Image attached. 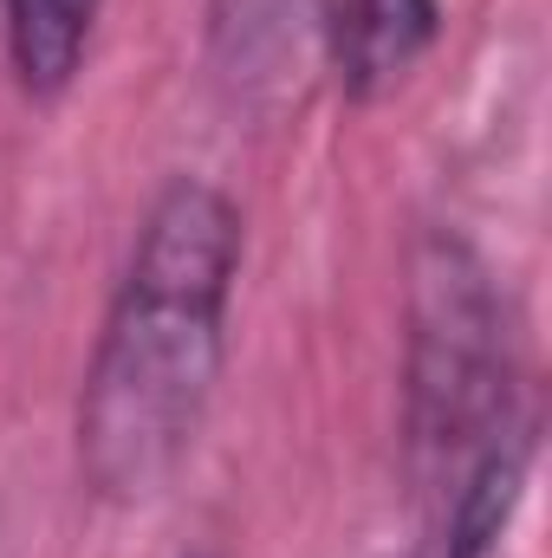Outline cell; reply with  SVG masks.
Here are the masks:
<instances>
[{
  "label": "cell",
  "instance_id": "obj_3",
  "mask_svg": "<svg viewBox=\"0 0 552 558\" xmlns=\"http://www.w3.org/2000/svg\"><path fill=\"white\" fill-rule=\"evenodd\" d=\"M332 33V0H208V72L248 105H286Z\"/></svg>",
  "mask_w": 552,
  "mask_h": 558
},
{
  "label": "cell",
  "instance_id": "obj_1",
  "mask_svg": "<svg viewBox=\"0 0 552 558\" xmlns=\"http://www.w3.org/2000/svg\"><path fill=\"white\" fill-rule=\"evenodd\" d=\"M235 274L241 208L202 175L163 182L79 390V481L98 500L137 507L189 461L228 357Z\"/></svg>",
  "mask_w": 552,
  "mask_h": 558
},
{
  "label": "cell",
  "instance_id": "obj_4",
  "mask_svg": "<svg viewBox=\"0 0 552 558\" xmlns=\"http://www.w3.org/2000/svg\"><path fill=\"white\" fill-rule=\"evenodd\" d=\"M442 33V0H345L325 46L351 105L391 98Z\"/></svg>",
  "mask_w": 552,
  "mask_h": 558
},
{
  "label": "cell",
  "instance_id": "obj_5",
  "mask_svg": "<svg viewBox=\"0 0 552 558\" xmlns=\"http://www.w3.org/2000/svg\"><path fill=\"white\" fill-rule=\"evenodd\" d=\"M105 0H7V46H13V72L33 98H59L85 52H92V26H98Z\"/></svg>",
  "mask_w": 552,
  "mask_h": 558
},
{
  "label": "cell",
  "instance_id": "obj_2",
  "mask_svg": "<svg viewBox=\"0 0 552 558\" xmlns=\"http://www.w3.org/2000/svg\"><path fill=\"white\" fill-rule=\"evenodd\" d=\"M514 422L507 410V331L494 286L461 241H429L416 254L410 292V441L416 461L461 468Z\"/></svg>",
  "mask_w": 552,
  "mask_h": 558
}]
</instances>
